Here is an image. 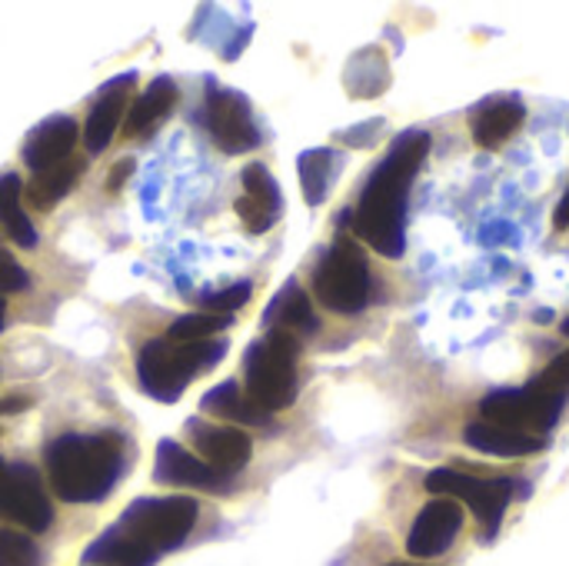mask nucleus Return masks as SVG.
<instances>
[{"label":"nucleus","mask_w":569,"mask_h":566,"mask_svg":"<svg viewBox=\"0 0 569 566\" xmlns=\"http://www.w3.org/2000/svg\"><path fill=\"white\" fill-rule=\"evenodd\" d=\"M430 153L427 130H403L393 137L387 157L367 177L357 207L350 210L353 234L380 257L397 260L407 250V197Z\"/></svg>","instance_id":"obj_1"},{"label":"nucleus","mask_w":569,"mask_h":566,"mask_svg":"<svg viewBox=\"0 0 569 566\" xmlns=\"http://www.w3.org/2000/svg\"><path fill=\"white\" fill-rule=\"evenodd\" d=\"M197 520V497H137L83 550V566H157L187 544Z\"/></svg>","instance_id":"obj_2"},{"label":"nucleus","mask_w":569,"mask_h":566,"mask_svg":"<svg viewBox=\"0 0 569 566\" xmlns=\"http://www.w3.org/2000/svg\"><path fill=\"white\" fill-rule=\"evenodd\" d=\"M137 460V447L123 430H93V434H60L43 447V470L50 494L63 504H103L130 464Z\"/></svg>","instance_id":"obj_3"},{"label":"nucleus","mask_w":569,"mask_h":566,"mask_svg":"<svg viewBox=\"0 0 569 566\" xmlns=\"http://www.w3.org/2000/svg\"><path fill=\"white\" fill-rule=\"evenodd\" d=\"M227 350H230L227 337L197 340V344H177L167 337H153L137 354L140 390L157 404H177L197 377L220 367Z\"/></svg>","instance_id":"obj_4"},{"label":"nucleus","mask_w":569,"mask_h":566,"mask_svg":"<svg viewBox=\"0 0 569 566\" xmlns=\"http://www.w3.org/2000/svg\"><path fill=\"white\" fill-rule=\"evenodd\" d=\"M300 347L303 340L290 337V334H263L260 340H253L243 350V390L270 414L287 410L297 404L300 394V374H297V360H300Z\"/></svg>","instance_id":"obj_5"},{"label":"nucleus","mask_w":569,"mask_h":566,"mask_svg":"<svg viewBox=\"0 0 569 566\" xmlns=\"http://www.w3.org/2000/svg\"><path fill=\"white\" fill-rule=\"evenodd\" d=\"M197 120L207 130L210 143L227 157L250 153L267 140L250 97L237 87L220 83L217 77H203V103L197 110Z\"/></svg>","instance_id":"obj_6"},{"label":"nucleus","mask_w":569,"mask_h":566,"mask_svg":"<svg viewBox=\"0 0 569 566\" xmlns=\"http://www.w3.org/2000/svg\"><path fill=\"white\" fill-rule=\"evenodd\" d=\"M370 264L360 244L340 230V237L323 250L320 264L313 267V294L317 300L340 317H353L370 304Z\"/></svg>","instance_id":"obj_7"},{"label":"nucleus","mask_w":569,"mask_h":566,"mask_svg":"<svg viewBox=\"0 0 569 566\" xmlns=\"http://www.w3.org/2000/svg\"><path fill=\"white\" fill-rule=\"evenodd\" d=\"M427 490L433 497H450L457 504H467L473 517L480 520V544H493L503 524V514L513 500L517 484L510 477H480L473 470H430Z\"/></svg>","instance_id":"obj_8"},{"label":"nucleus","mask_w":569,"mask_h":566,"mask_svg":"<svg viewBox=\"0 0 569 566\" xmlns=\"http://www.w3.org/2000/svg\"><path fill=\"white\" fill-rule=\"evenodd\" d=\"M567 400L569 397L550 394L537 380H530L527 387H507V390L487 394L480 400V420L547 440V434L557 427Z\"/></svg>","instance_id":"obj_9"},{"label":"nucleus","mask_w":569,"mask_h":566,"mask_svg":"<svg viewBox=\"0 0 569 566\" xmlns=\"http://www.w3.org/2000/svg\"><path fill=\"white\" fill-rule=\"evenodd\" d=\"M17 524L23 534H47L53 524V504L37 467L17 460L0 477V527Z\"/></svg>","instance_id":"obj_10"},{"label":"nucleus","mask_w":569,"mask_h":566,"mask_svg":"<svg viewBox=\"0 0 569 566\" xmlns=\"http://www.w3.org/2000/svg\"><path fill=\"white\" fill-rule=\"evenodd\" d=\"M153 484L227 497L237 490V474L217 470L207 460H200L197 454L183 450V444H177L173 437H163L157 444V457H153Z\"/></svg>","instance_id":"obj_11"},{"label":"nucleus","mask_w":569,"mask_h":566,"mask_svg":"<svg viewBox=\"0 0 569 566\" xmlns=\"http://www.w3.org/2000/svg\"><path fill=\"white\" fill-rule=\"evenodd\" d=\"M183 434L193 444L197 457L207 460L217 470L240 474L253 457V440L240 427H227V424H217V420H207V417H187Z\"/></svg>","instance_id":"obj_12"},{"label":"nucleus","mask_w":569,"mask_h":566,"mask_svg":"<svg viewBox=\"0 0 569 566\" xmlns=\"http://www.w3.org/2000/svg\"><path fill=\"white\" fill-rule=\"evenodd\" d=\"M240 187H243V193L233 200V210H237L243 230L250 237H260L283 217V190H280L277 177L270 173V167L260 160H253L240 170Z\"/></svg>","instance_id":"obj_13"},{"label":"nucleus","mask_w":569,"mask_h":566,"mask_svg":"<svg viewBox=\"0 0 569 566\" xmlns=\"http://www.w3.org/2000/svg\"><path fill=\"white\" fill-rule=\"evenodd\" d=\"M137 80H140L137 70H123V73H117V77H110V80L93 93V103H90V113H87L83 133H80L83 150H87L90 157H97V153H103V150L110 147V140H113V133H117V127H120V120H123L127 100H130L133 90H137Z\"/></svg>","instance_id":"obj_14"},{"label":"nucleus","mask_w":569,"mask_h":566,"mask_svg":"<svg viewBox=\"0 0 569 566\" xmlns=\"http://www.w3.org/2000/svg\"><path fill=\"white\" fill-rule=\"evenodd\" d=\"M463 530V507L450 497H433L413 520L407 534V554L413 560L443 557Z\"/></svg>","instance_id":"obj_15"},{"label":"nucleus","mask_w":569,"mask_h":566,"mask_svg":"<svg viewBox=\"0 0 569 566\" xmlns=\"http://www.w3.org/2000/svg\"><path fill=\"white\" fill-rule=\"evenodd\" d=\"M77 140H80V123L70 113H50L37 127L27 130L20 143V160L30 173L50 170L73 157Z\"/></svg>","instance_id":"obj_16"},{"label":"nucleus","mask_w":569,"mask_h":566,"mask_svg":"<svg viewBox=\"0 0 569 566\" xmlns=\"http://www.w3.org/2000/svg\"><path fill=\"white\" fill-rule=\"evenodd\" d=\"M253 30H257L253 20H237V17H230L223 7L200 3L197 13H193V20H190V27H187V40H193V43L213 50L220 60L230 63V60H237V57L250 47Z\"/></svg>","instance_id":"obj_17"},{"label":"nucleus","mask_w":569,"mask_h":566,"mask_svg":"<svg viewBox=\"0 0 569 566\" xmlns=\"http://www.w3.org/2000/svg\"><path fill=\"white\" fill-rule=\"evenodd\" d=\"M180 100V87L170 73H157L130 103L127 110V120H123V137L127 140H150L163 123L167 117L173 113Z\"/></svg>","instance_id":"obj_18"},{"label":"nucleus","mask_w":569,"mask_h":566,"mask_svg":"<svg viewBox=\"0 0 569 566\" xmlns=\"http://www.w3.org/2000/svg\"><path fill=\"white\" fill-rule=\"evenodd\" d=\"M260 327H263V334L277 330V334H290V337L303 340V337H313L320 330V317H317L307 290L297 280H287L280 287V294L267 304Z\"/></svg>","instance_id":"obj_19"},{"label":"nucleus","mask_w":569,"mask_h":566,"mask_svg":"<svg viewBox=\"0 0 569 566\" xmlns=\"http://www.w3.org/2000/svg\"><path fill=\"white\" fill-rule=\"evenodd\" d=\"M200 414L203 417H213V420H230V424H240V427H273V414L263 410L237 377L230 380H220L217 387H210L203 397H200Z\"/></svg>","instance_id":"obj_20"},{"label":"nucleus","mask_w":569,"mask_h":566,"mask_svg":"<svg viewBox=\"0 0 569 566\" xmlns=\"http://www.w3.org/2000/svg\"><path fill=\"white\" fill-rule=\"evenodd\" d=\"M523 120H527V107L520 97H490L473 110L470 130L480 147L497 150L523 127Z\"/></svg>","instance_id":"obj_21"},{"label":"nucleus","mask_w":569,"mask_h":566,"mask_svg":"<svg viewBox=\"0 0 569 566\" xmlns=\"http://www.w3.org/2000/svg\"><path fill=\"white\" fill-rule=\"evenodd\" d=\"M463 440H467V447H473V450H480L487 457H500V460L533 457V454H540L547 447L543 437L517 434V430H507V427H497V424H487V420L467 424Z\"/></svg>","instance_id":"obj_22"},{"label":"nucleus","mask_w":569,"mask_h":566,"mask_svg":"<svg viewBox=\"0 0 569 566\" xmlns=\"http://www.w3.org/2000/svg\"><path fill=\"white\" fill-rule=\"evenodd\" d=\"M347 163V153L337 147H310L297 157V170H300V190L303 200L310 207H320L330 190L337 187V177Z\"/></svg>","instance_id":"obj_23"},{"label":"nucleus","mask_w":569,"mask_h":566,"mask_svg":"<svg viewBox=\"0 0 569 566\" xmlns=\"http://www.w3.org/2000/svg\"><path fill=\"white\" fill-rule=\"evenodd\" d=\"M343 87L357 100L380 97L390 87V60H387L383 47L370 43V47L357 50L343 67Z\"/></svg>","instance_id":"obj_24"},{"label":"nucleus","mask_w":569,"mask_h":566,"mask_svg":"<svg viewBox=\"0 0 569 566\" xmlns=\"http://www.w3.org/2000/svg\"><path fill=\"white\" fill-rule=\"evenodd\" d=\"M83 170H87V160H83V157H70V160H63V163H57V167H50V170L33 173V177L27 180V187H23L27 203H30L33 210H40V214L53 210V207L73 190V183L83 177Z\"/></svg>","instance_id":"obj_25"},{"label":"nucleus","mask_w":569,"mask_h":566,"mask_svg":"<svg viewBox=\"0 0 569 566\" xmlns=\"http://www.w3.org/2000/svg\"><path fill=\"white\" fill-rule=\"evenodd\" d=\"M0 230L23 250L37 247V227L23 210V180L13 170L0 173Z\"/></svg>","instance_id":"obj_26"},{"label":"nucleus","mask_w":569,"mask_h":566,"mask_svg":"<svg viewBox=\"0 0 569 566\" xmlns=\"http://www.w3.org/2000/svg\"><path fill=\"white\" fill-rule=\"evenodd\" d=\"M227 327H233V317H217V314H183L170 324V330L163 334L167 340L177 344H197V340H213L220 337Z\"/></svg>","instance_id":"obj_27"},{"label":"nucleus","mask_w":569,"mask_h":566,"mask_svg":"<svg viewBox=\"0 0 569 566\" xmlns=\"http://www.w3.org/2000/svg\"><path fill=\"white\" fill-rule=\"evenodd\" d=\"M0 566H47V557L30 534L0 527Z\"/></svg>","instance_id":"obj_28"},{"label":"nucleus","mask_w":569,"mask_h":566,"mask_svg":"<svg viewBox=\"0 0 569 566\" xmlns=\"http://www.w3.org/2000/svg\"><path fill=\"white\" fill-rule=\"evenodd\" d=\"M253 297V284L250 280H233L220 290H207L197 297L200 314H217V317H233L247 300Z\"/></svg>","instance_id":"obj_29"},{"label":"nucleus","mask_w":569,"mask_h":566,"mask_svg":"<svg viewBox=\"0 0 569 566\" xmlns=\"http://www.w3.org/2000/svg\"><path fill=\"white\" fill-rule=\"evenodd\" d=\"M383 127H387V120H383V117H373V120H363V123H357V127H350V130H337L333 140L363 150V147H373V143L383 137Z\"/></svg>","instance_id":"obj_30"},{"label":"nucleus","mask_w":569,"mask_h":566,"mask_svg":"<svg viewBox=\"0 0 569 566\" xmlns=\"http://www.w3.org/2000/svg\"><path fill=\"white\" fill-rule=\"evenodd\" d=\"M27 287H30V274H27L7 250H0V297L20 294V290H27Z\"/></svg>","instance_id":"obj_31"},{"label":"nucleus","mask_w":569,"mask_h":566,"mask_svg":"<svg viewBox=\"0 0 569 566\" xmlns=\"http://www.w3.org/2000/svg\"><path fill=\"white\" fill-rule=\"evenodd\" d=\"M133 170H137V163H133V157H123V160H117L113 163V170H110V180L103 183V190L107 193H117L130 177H133Z\"/></svg>","instance_id":"obj_32"},{"label":"nucleus","mask_w":569,"mask_h":566,"mask_svg":"<svg viewBox=\"0 0 569 566\" xmlns=\"http://www.w3.org/2000/svg\"><path fill=\"white\" fill-rule=\"evenodd\" d=\"M33 404V397H27V394H20V397H3L0 400V417H10V414H17V410H27Z\"/></svg>","instance_id":"obj_33"},{"label":"nucleus","mask_w":569,"mask_h":566,"mask_svg":"<svg viewBox=\"0 0 569 566\" xmlns=\"http://www.w3.org/2000/svg\"><path fill=\"white\" fill-rule=\"evenodd\" d=\"M553 227H557V230H567L569 227V187H567V193L560 197L557 210H553Z\"/></svg>","instance_id":"obj_34"},{"label":"nucleus","mask_w":569,"mask_h":566,"mask_svg":"<svg viewBox=\"0 0 569 566\" xmlns=\"http://www.w3.org/2000/svg\"><path fill=\"white\" fill-rule=\"evenodd\" d=\"M3 327H7V300L0 297V334H3Z\"/></svg>","instance_id":"obj_35"},{"label":"nucleus","mask_w":569,"mask_h":566,"mask_svg":"<svg viewBox=\"0 0 569 566\" xmlns=\"http://www.w3.org/2000/svg\"><path fill=\"white\" fill-rule=\"evenodd\" d=\"M560 330H563V337H569V317L563 320V327H560Z\"/></svg>","instance_id":"obj_36"},{"label":"nucleus","mask_w":569,"mask_h":566,"mask_svg":"<svg viewBox=\"0 0 569 566\" xmlns=\"http://www.w3.org/2000/svg\"><path fill=\"white\" fill-rule=\"evenodd\" d=\"M3 470H7V460L0 457V477H3Z\"/></svg>","instance_id":"obj_37"},{"label":"nucleus","mask_w":569,"mask_h":566,"mask_svg":"<svg viewBox=\"0 0 569 566\" xmlns=\"http://www.w3.org/2000/svg\"><path fill=\"white\" fill-rule=\"evenodd\" d=\"M390 566H413V564H390Z\"/></svg>","instance_id":"obj_38"},{"label":"nucleus","mask_w":569,"mask_h":566,"mask_svg":"<svg viewBox=\"0 0 569 566\" xmlns=\"http://www.w3.org/2000/svg\"><path fill=\"white\" fill-rule=\"evenodd\" d=\"M0 250H3V237H0Z\"/></svg>","instance_id":"obj_39"}]
</instances>
